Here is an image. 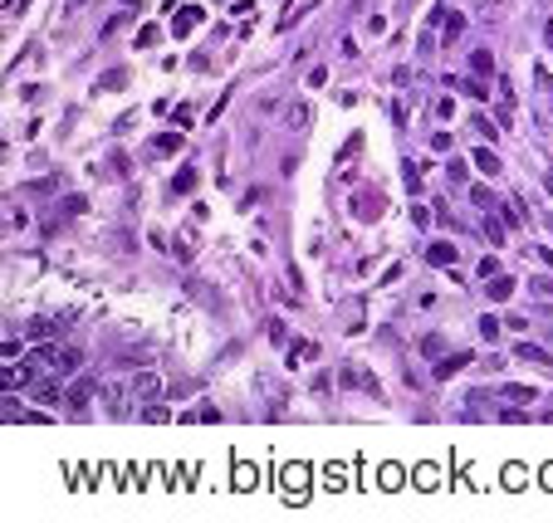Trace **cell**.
Masks as SVG:
<instances>
[{
	"label": "cell",
	"instance_id": "obj_7",
	"mask_svg": "<svg viewBox=\"0 0 553 523\" xmlns=\"http://www.w3.org/2000/svg\"><path fill=\"white\" fill-rule=\"evenodd\" d=\"M470 74H475V79L495 74V54H490V49H475V54H470Z\"/></svg>",
	"mask_w": 553,
	"mask_h": 523
},
{
	"label": "cell",
	"instance_id": "obj_13",
	"mask_svg": "<svg viewBox=\"0 0 553 523\" xmlns=\"http://www.w3.org/2000/svg\"><path fill=\"white\" fill-rule=\"evenodd\" d=\"M172 191H177V196H191V191H196V172H191V167H186V172H177Z\"/></svg>",
	"mask_w": 553,
	"mask_h": 523
},
{
	"label": "cell",
	"instance_id": "obj_8",
	"mask_svg": "<svg viewBox=\"0 0 553 523\" xmlns=\"http://www.w3.org/2000/svg\"><path fill=\"white\" fill-rule=\"evenodd\" d=\"M460 367H470V357H465V352H455V357H445V362H436V382H445V377H455Z\"/></svg>",
	"mask_w": 553,
	"mask_h": 523
},
{
	"label": "cell",
	"instance_id": "obj_11",
	"mask_svg": "<svg viewBox=\"0 0 553 523\" xmlns=\"http://www.w3.org/2000/svg\"><path fill=\"white\" fill-rule=\"evenodd\" d=\"M132 387H137L142 396H157V392H162V377H157V372H137V382H132Z\"/></svg>",
	"mask_w": 553,
	"mask_h": 523
},
{
	"label": "cell",
	"instance_id": "obj_31",
	"mask_svg": "<svg viewBox=\"0 0 553 523\" xmlns=\"http://www.w3.org/2000/svg\"><path fill=\"white\" fill-rule=\"evenodd\" d=\"M544 186H549V196H553V176H549V181H544Z\"/></svg>",
	"mask_w": 553,
	"mask_h": 523
},
{
	"label": "cell",
	"instance_id": "obj_1",
	"mask_svg": "<svg viewBox=\"0 0 553 523\" xmlns=\"http://www.w3.org/2000/svg\"><path fill=\"white\" fill-rule=\"evenodd\" d=\"M514 357H519V362H534V367H544V372H553V357L544 352V347H534V342H514Z\"/></svg>",
	"mask_w": 553,
	"mask_h": 523
},
{
	"label": "cell",
	"instance_id": "obj_20",
	"mask_svg": "<svg viewBox=\"0 0 553 523\" xmlns=\"http://www.w3.org/2000/svg\"><path fill=\"white\" fill-rule=\"evenodd\" d=\"M54 367H59V372H74V367H79V352H74V347H69V352H54Z\"/></svg>",
	"mask_w": 553,
	"mask_h": 523
},
{
	"label": "cell",
	"instance_id": "obj_24",
	"mask_svg": "<svg viewBox=\"0 0 553 523\" xmlns=\"http://www.w3.org/2000/svg\"><path fill=\"white\" fill-rule=\"evenodd\" d=\"M49 332H54V328H49L44 318H34V323H30V337H49Z\"/></svg>",
	"mask_w": 553,
	"mask_h": 523
},
{
	"label": "cell",
	"instance_id": "obj_9",
	"mask_svg": "<svg viewBox=\"0 0 553 523\" xmlns=\"http://www.w3.org/2000/svg\"><path fill=\"white\" fill-rule=\"evenodd\" d=\"M470 127H475V132H480L485 142H500V127H495V122H490L485 112H475V117H470Z\"/></svg>",
	"mask_w": 553,
	"mask_h": 523
},
{
	"label": "cell",
	"instance_id": "obj_18",
	"mask_svg": "<svg viewBox=\"0 0 553 523\" xmlns=\"http://www.w3.org/2000/svg\"><path fill=\"white\" fill-rule=\"evenodd\" d=\"M177 147H182V137H177V132H162V137L152 142V152H177Z\"/></svg>",
	"mask_w": 553,
	"mask_h": 523
},
{
	"label": "cell",
	"instance_id": "obj_12",
	"mask_svg": "<svg viewBox=\"0 0 553 523\" xmlns=\"http://www.w3.org/2000/svg\"><path fill=\"white\" fill-rule=\"evenodd\" d=\"M89 396H94V377H84V382H74V387H69V406H84Z\"/></svg>",
	"mask_w": 553,
	"mask_h": 523
},
{
	"label": "cell",
	"instance_id": "obj_21",
	"mask_svg": "<svg viewBox=\"0 0 553 523\" xmlns=\"http://www.w3.org/2000/svg\"><path fill=\"white\" fill-rule=\"evenodd\" d=\"M470 201H475L480 210H495V196H490L485 186H470Z\"/></svg>",
	"mask_w": 553,
	"mask_h": 523
},
{
	"label": "cell",
	"instance_id": "obj_19",
	"mask_svg": "<svg viewBox=\"0 0 553 523\" xmlns=\"http://www.w3.org/2000/svg\"><path fill=\"white\" fill-rule=\"evenodd\" d=\"M485 235H490V245H504V225L495 215H485Z\"/></svg>",
	"mask_w": 553,
	"mask_h": 523
},
{
	"label": "cell",
	"instance_id": "obj_25",
	"mask_svg": "<svg viewBox=\"0 0 553 523\" xmlns=\"http://www.w3.org/2000/svg\"><path fill=\"white\" fill-rule=\"evenodd\" d=\"M122 84H127V74H103V84H98V89H122Z\"/></svg>",
	"mask_w": 553,
	"mask_h": 523
},
{
	"label": "cell",
	"instance_id": "obj_4",
	"mask_svg": "<svg viewBox=\"0 0 553 523\" xmlns=\"http://www.w3.org/2000/svg\"><path fill=\"white\" fill-rule=\"evenodd\" d=\"M30 372H34L30 362H25V367H0V392H15V387H25V382H30Z\"/></svg>",
	"mask_w": 553,
	"mask_h": 523
},
{
	"label": "cell",
	"instance_id": "obj_30",
	"mask_svg": "<svg viewBox=\"0 0 553 523\" xmlns=\"http://www.w3.org/2000/svg\"><path fill=\"white\" fill-rule=\"evenodd\" d=\"M544 39H549V49H553V20H549V30H544Z\"/></svg>",
	"mask_w": 553,
	"mask_h": 523
},
{
	"label": "cell",
	"instance_id": "obj_2",
	"mask_svg": "<svg viewBox=\"0 0 553 523\" xmlns=\"http://www.w3.org/2000/svg\"><path fill=\"white\" fill-rule=\"evenodd\" d=\"M196 20H201V5H182V10H177V20H172V34H191V30H196Z\"/></svg>",
	"mask_w": 553,
	"mask_h": 523
},
{
	"label": "cell",
	"instance_id": "obj_16",
	"mask_svg": "<svg viewBox=\"0 0 553 523\" xmlns=\"http://www.w3.org/2000/svg\"><path fill=\"white\" fill-rule=\"evenodd\" d=\"M500 328H504V323H500V318H480V337H485V342H495V337H500Z\"/></svg>",
	"mask_w": 553,
	"mask_h": 523
},
{
	"label": "cell",
	"instance_id": "obj_3",
	"mask_svg": "<svg viewBox=\"0 0 553 523\" xmlns=\"http://www.w3.org/2000/svg\"><path fill=\"white\" fill-rule=\"evenodd\" d=\"M485 299H495V304L514 299V279H504V274H490V284H485Z\"/></svg>",
	"mask_w": 553,
	"mask_h": 523
},
{
	"label": "cell",
	"instance_id": "obj_5",
	"mask_svg": "<svg viewBox=\"0 0 553 523\" xmlns=\"http://www.w3.org/2000/svg\"><path fill=\"white\" fill-rule=\"evenodd\" d=\"M460 34H465V20H460L455 10H445V15H441V44H455Z\"/></svg>",
	"mask_w": 553,
	"mask_h": 523
},
{
	"label": "cell",
	"instance_id": "obj_26",
	"mask_svg": "<svg viewBox=\"0 0 553 523\" xmlns=\"http://www.w3.org/2000/svg\"><path fill=\"white\" fill-rule=\"evenodd\" d=\"M431 147L436 152H450V132H431Z\"/></svg>",
	"mask_w": 553,
	"mask_h": 523
},
{
	"label": "cell",
	"instance_id": "obj_29",
	"mask_svg": "<svg viewBox=\"0 0 553 523\" xmlns=\"http://www.w3.org/2000/svg\"><path fill=\"white\" fill-rule=\"evenodd\" d=\"M539 254H544V264H549V269H553V250H539Z\"/></svg>",
	"mask_w": 553,
	"mask_h": 523
},
{
	"label": "cell",
	"instance_id": "obj_10",
	"mask_svg": "<svg viewBox=\"0 0 553 523\" xmlns=\"http://www.w3.org/2000/svg\"><path fill=\"white\" fill-rule=\"evenodd\" d=\"M475 167H480L485 176H500V157H495L490 147H480V152H475Z\"/></svg>",
	"mask_w": 553,
	"mask_h": 523
},
{
	"label": "cell",
	"instance_id": "obj_6",
	"mask_svg": "<svg viewBox=\"0 0 553 523\" xmlns=\"http://www.w3.org/2000/svg\"><path fill=\"white\" fill-rule=\"evenodd\" d=\"M426 264H455V245H450V240H436V245L426 250Z\"/></svg>",
	"mask_w": 553,
	"mask_h": 523
},
{
	"label": "cell",
	"instance_id": "obj_28",
	"mask_svg": "<svg viewBox=\"0 0 553 523\" xmlns=\"http://www.w3.org/2000/svg\"><path fill=\"white\" fill-rule=\"evenodd\" d=\"M539 84H544V98H549V108H553V84H549V74H539Z\"/></svg>",
	"mask_w": 553,
	"mask_h": 523
},
{
	"label": "cell",
	"instance_id": "obj_27",
	"mask_svg": "<svg viewBox=\"0 0 553 523\" xmlns=\"http://www.w3.org/2000/svg\"><path fill=\"white\" fill-rule=\"evenodd\" d=\"M529 289H534V294H544V299H553V279H534Z\"/></svg>",
	"mask_w": 553,
	"mask_h": 523
},
{
	"label": "cell",
	"instance_id": "obj_15",
	"mask_svg": "<svg viewBox=\"0 0 553 523\" xmlns=\"http://www.w3.org/2000/svg\"><path fill=\"white\" fill-rule=\"evenodd\" d=\"M284 122H289L294 132H304V127H309V108H304V103H294V108H289V117H284Z\"/></svg>",
	"mask_w": 553,
	"mask_h": 523
},
{
	"label": "cell",
	"instance_id": "obj_17",
	"mask_svg": "<svg viewBox=\"0 0 553 523\" xmlns=\"http://www.w3.org/2000/svg\"><path fill=\"white\" fill-rule=\"evenodd\" d=\"M500 215H504L509 225H524V220H529V215H524V201H509V206L500 210Z\"/></svg>",
	"mask_w": 553,
	"mask_h": 523
},
{
	"label": "cell",
	"instance_id": "obj_22",
	"mask_svg": "<svg viewBox=\"0 0 553 523\" xmlns=\"http://www.w3.org/2000/svg\"><path fill=\"white\" fill-rule=\"evenodd\" d=\"M421 352H426V357H441V352H445V337H441V332H431V337L421 342Z\"/></svg>",
	"mask_w": 553,
	"mask_h": 523
},
{
	"label": "cell",
	"instance_id": "obj_14",
	"mask_svg": "<svg viewBox=\"0 0 553 523\" xmlns=\"http://www.w3.org/2000/svg\"><path fill=\"white\" fill-rule=\"evenodd\" d=\"M343 387H362V392H377V382H372L367 372H352V367L343 372Z\"/></svg>",
	"mask_w": 553,
	"mask_h": 523
},
{
	"label": "cell",
	"instance_id": "obj_23",
	"mask_svg": "<svg viewBox=\"0 0 553 523\" xmlns=\"http://www.w3.org/2000/svg\"><path fill=\"white\" fill-rule=\"evenodd\" d=\"M504 401H519L524 406V401H534V392L529 387H504Z\"/></svg>",
	"mask_w": 553,
	"mask_h": 523
}]
</instances>
